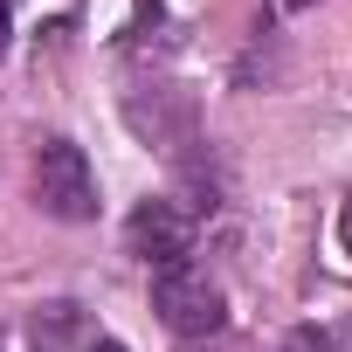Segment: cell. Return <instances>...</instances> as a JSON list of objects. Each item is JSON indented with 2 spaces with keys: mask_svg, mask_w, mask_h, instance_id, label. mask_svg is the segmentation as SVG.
<instances>
[{
  "mask_svg": "<svg viewBox=\"0 0 352 352\" xmlns=\"http://www.w3.org/2000/svg\"><path fill=\"white\" fill-rule=\"evenodd\" d=\"M338 242H345V256H352V201H345V214H338Z\"/></svg>",
  "mask_w": 352,
  "mask_h": 352,
  "instance_id": "obj_5",
  "label": "cell"
},
{
  "mask_svg": "<svg viewBox=\"0 0 352 352\" xmlns=\"http://www.w3.org/2000/svg\"><path fill=\"white\" fill-rule=\"evenodd\" d=\"M283 352H338V345H331L324 331H290V345H283Z\"/></svg>",
  "mask_w": 352,
  "mask_h": 352,
  "instance_id": "obj_4",
  "label": "cell"
},
{
  "mask_svg": "<svg viewBox=\"0 0 352 352\" xmlns=\"http://www.w3.org/2000/svg\"><path fill=\"white\" fill-rule=\"evenodd\" d=\"M124 242L145 270H173V263H194V214L173 208V201H138L124 221Z\"/></svg>",
  "mask_w": 352,
  "mask_h": 352,
  "instance_id": "obj_3",
  "label": "cell"
},
{
  "mask_svg": "<svg viewBox=\"0 0 352 352\" xmlns=\"http://www.w3.org/2000/svg\"><path fill=\"white\" fill-rule=\"evenodd\" d=\"M90 352H124V345H118V338H97V345H90Z\"/></svg>",
  "mask_w": 352,
  "mask_h": 352,
  "instance_id": "obj_7",
  "label": "cell"
},
{
  "mask_svg": "<svg viewBox=\"0 0 352 352\" xmlns=\"http://www.w3.org/2000/svg\"><path fill=\"white\" fill-rule=\"evenodd\" d=\"M35 201H42V214H56V221H90V214H97V173H90L83 145L49 138V145L35 152Z\"/></svg>",
  "mask_w": 352,
  "mask_h": 352,
  "instance_id": "obj_2",
  "label": "cell"
},
{
  "mask_svg": "<svg viewBox=\"0 0 352 352\" xmlns=\"http://www.w3.org/2000/svg\"><path fill=\"white\" fill-rule=\"evenodd\" d=\"M152 311L173 338H208V331H221L228 297L201 263H173V270H152Z\"/></svg>",
  "mask_w": 352,
  "mask_h": 352,
  "instance_id": "obj_1",
  "label": "cell"
},
{
  "mask_svg": "<svg viewBox=\"0 0 352 352\" xmlns=\"http://www.w3.org/2000/svg\"><path fill=\"white\" fill-rule=\"evenodd\" d=\"M283 8H311V0H283Z\"/></svg>",
  "mask_w": 352,
  "mask_h": 352,
  "instance_id": "obj_8",
  "label": "cell"
},
{
  "mask_svg": "<svg viewBox=\"0 0 352 352\" xmlns=\"http://www.w3.org/2000/svg\"><path fill=\"white\" fill-rule=\"evenodd\" d=\"M8 42H14V21H8V0H0V56H8Z\"/></svg>",
  "mask_w": 352,
  "mask_h": 352,
  "instance_id": "obj_6",
  "label": "cell"
}]
</instances>
